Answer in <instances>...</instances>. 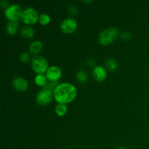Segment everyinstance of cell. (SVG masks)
I'll return each mask as SVG.
<instances>
[{
	"label": "cell",
	"instance_id": "obj_1",
	"mask_svg": "<svg viewBox=\"0 0 149 149\" xmlns=\"http://www.w3.org/2000/svg\"><path fill=\"white\" fill-rule=\"evenodd\" d=\"M53 94L56 101L65 104L75 98L77 96V89L70 83H62L55 87Z\"/></svg>",
	"mask_w": 149,
	"mask_h": 149
},
{
	"label": "cell",
	"instance_id": "obj_25",
	"mask_svg": "<svg viewBox=\"0 0 149 149\" xmlns=\"http://www.w3.org/2000/svg\"><path fill=\"white\" fill-rule=\"evenodd\" d=\"M85 1V2H91L92 1Z\"/></svg>",
	"mask_w": 149,
	"mask_h": 149
},
{
	"label": "cell",
	"instance_id": "obj_16",
	"mask_svg": "<svg viewBox=\"0 0 149 149\" xmlns=\"http://www.w3.org/2000/svg\"><path fill=\"white\" fill-rule=\"evenodd\" d=\"M47 77L42 75V74H38L35 77V82L39 86H44L47 84Z\"/></svg>",
	"mask_w": 149,
	"mask_h": 149
},
{
	"label": "cell",
	"instance_id": "obj_10",
	"mask_svg": "<svg viewBox=\"0 0 149 149\" xmlns=\"http://www.w3.org/2000/svg\"><path fill=\"white\" fill-rule=\"evenodd\" d=\"M94 78L99 81H102L106 78V71L103 67L97 65L94 68L93 71Z\"/></svg>",
	"mask_w": 149,
	"mask_h": 149
},
{
	"label": "cell",
	"instance_id": "obj_24",
	"mask_svg": "<svg viewBox=\"0 0 149 149\" xmlns=\"http://www.w3.org/2000/svg\"><path fill=\"white\" fill-rule=\"evenodd\" d=\"M118 149H126V148H125V147H122H122H119V148H118Z\"/></svg>",
	"mask_w": 149,
	"mask_h": 149
},
{
	"label": "cell",
	"instance_id": "obj_6",
	"mask_svg": "<svg viewBox=\"0 0 149 149\" xmlns=\"http://www.w3.org/2000/svg\"><path fill=\"white\" fill-rule=\"evenodd\" d=\"M36 102L41 106H45L50 103L52 100V94L51 90L45 89L38 93L36 97Z\"/></svg>",
	"mask_w": 149,
	"mask_h": 149
},
{
	"label": "cell",
	"instance_id": "obj_15",
	"mask_svg": "<svg viewBox=\"0 0 149 149\" xmlns=\"http://www.w3.org/2000/svg\"><path fill=\"white\" fill-rule=\"evenodd\" d=\"M67 111V106L65 104H63V103H59L58 105H57L56 107H55V112H56L57 114L60 116H62L66 113Z\"/></svg>",
	"mask_w": 149,
	"mask_h": 149
},
{
	"label": "cell",
	"instance_id": "obj_8",
	"mask_svg": "<svg viewBox=\"0 0 149 149\" xmlns=\"http://www.w3.org/2000/svg\"><path fill=\"white\" fill-rule=\"evenodd\" d=\"M12 83L14 88L19 91H25L27 90L29 87L27 80L21 77H15L13 79Z\"/></svg>",
	"mask_w": 149,
	"mask_h": 149
},
{
	"label": "cell",
	"instance_id": "obj_23",
	"mask_svg": "<svg viewBox=\"0 0 149 149\" xmlns=\"http://www.w3.org/2000/svg\"><path fill=\"white\" fill-rule=\"evenodd\" d=\"M87 63H88L90 65H94L95 63V61L93 59H92V58H90V59L87 61Z\"/></svg>",
	"mask_w": 149,
	"mask_h": 149
},
{
	"label": "cell",
	"instance_id": "obj_14",
	"mask_svg": "<svg viewBox=\"0 0 149 149\" xmlns=\"http://www.w3.org/2000/svg\"><path fill=\"white\" fill-rule=\"evenodd\" d=\"M106 66H107V68H109L110 71H113L117 68L118 64H117V62H116V61L114 59V58H108V59L106 60Z\"/></svg>",
	"mask_w": 149,
	"mask_h": 149
},
{
	"label": "cell",
	"instance_id": "obj_18",
	"mask_svg": "<svg viewBox=\"0 0 149 149\" xmlns=\"http://www.w3.org/2000/svg\"><path fill=\"white\" fill-rule=\"evenodd\" d=\"M39 23L42 25H46L50 21V17L47 13H42L39 16Z\"/></svg>",
	"mask_w": 149,
	"mask_h": 149
},
{
	"label": "cell",
	"instance_id": "obj_2",
	"mask_svg": "<svg viewBox=\"0 0 149 149\" xmlns=\"http://www.w3.org/2000/svg\"><path fill=\"white\" fill-rule=\"evenodd\" d=\"M119 31L115 27H109L103 30L99 36V42L102 45H109L113 42L117 38Z\"/></svg>",
	"mask_w": 149,
	"mask_h": 149
},
{
	"label": "cell",
	"instance_id": "obj_20",
	"mask_svg": "<svg viewBox=\"0 0 149 149\" xmlns=\"http://www.w3.org/2000/svg\"><path fill=\"white\" fill-rule=\"evenodd\" d=\"M121 37H122V39H124L125 41H128L131 39V34L130 32L125 31L122 33Z\"/></svg>",
	"mask_w": 149,
	"mask_h": 149
},
{
	"label": "cell",
	"instance_id": "obj_7",
	"mask_svg": "<svg viewBox=\"0 0 149 149\" xmlns=\"http://www.w3.org/2000/svg\"><path fill=\"white\" fill-rule=\"evenodd\" d=\"M61 28L62 31L65 33H72L77 29V22L74 18L68 17L63 20L61 23Z\"/></svg>",
	"mask_w": 149,
	"mask_h": 149
},
{
	"label": "cell",
	"instance_id": "obj_17",
	"mask_svg": "<svg viewBox=\"0 0 149 149\" xmlns=\"http://www.w3.org/2000/svg\"><path fill=\"white\" fill-rule=\"evenodd\" d=\"M77 79L80 82H85L88 79L87 73L83 70H79L77 74Z\"/></svg>",
	"mask_w": 149,
	"mask_h": 149
},
{
	"label": "cell",
	"instance_id": "obj_12",
	"mask_svg": "<svg viewBox=\"0 0 149 149\" xmlns=\"http://www.w3.org/2000/svg\"><path fill=\"white\" fill-rule=\"evenodd\" d=\"M17 27H18V23L17 21H14V20H10L7 25V31L10 34H15L17 31Z\"/></svg>",
	"mask_w": 149,
	"mask_h": 149
},
{
	"label": "cell",
	"instance_id": "obj_13",
	"mask_svg": "<svg viewBox=\"0 0 149 149\" xmlns=\"http://www.w3.org/2000/svg\"><path fill=\"white\" fill-rule=\"evenodd\" d=\"M20 32H21V34L24 37L29 38V39L33 37V33H34L33 29L31 27H30V26H25V27L22 28Z\"/></svg>",
	"mask_w": 149,
	"mask_h": 149
},
{
	"label": "cell",
	"instance_id": "obj_5",
	"mask_svg": "<svg viewBox=\"0 0 149 149\" xmlns=\"http://www.w3.org/2000/svg\"><path fill=\"white\" fill-rule=\"evenodd\" d=\"M23 11L21 7L17 4H12L9 6L5 10V15L10 19V20L17 21L20 18H21Z\"/></svg>",
	"mask_w": 149,
	"mask_h": 149
},
{
	"label": "cell",
	"instance_id": "obj_21",
	"mask_svg": "<svg viewBox=\"0 0 149 149\" xmlns=\"http://www.w3.org/2000/svg\"><path fill=\"white\" fill-rule=\"evenodd\" d=\"M1 7H6L7 8V5H8V1H1Z\"/></svg>",
	"mask_w": 149,
	"mask_h": 149
},
{
	"label": "cell",
	"instance_id": "obj_4",
	"mask_svg": "<svg viewBox=\"0 0 149 149\" xmlns=\"http://www.w3.org/2000/svg\"><path fill=\"white\" fill-rule=\"evenodd\" d=\"M31 65L33 71L36 73H39V74H42V73L45 72L46 70L47 71V61L45 58L42 56L34 57L32 60Z\"/></svg>",
	"mask_w": 149,
	"mask_h": 149
},
{
	"label": "cell",
	"instance_id": "obj_9",
	"mask_svg": "<svg viewBox=\"0 0 149 149\" xmlns=\"http://www.w3.org/2000/svg\"><path fill=\"white\" fill-rule=\"evenodd\" d=\"M62 74L61 69L58 66H51L47 69L46 73L47 78L51 81H56Z\"/></svg>",
	"mask_w": 149,
	"mask_h": 149
},
{
	"label": "cell",
	"instance_id": "obj_22",
	"mask_svg": "<svg viewBox=\"0 0 149 149\" xmlns=\"http://www.w3.org/2000/svg\"><path fill=\"white\" fill-rule=\"evenodd\" d=\"M70 10H71L73 13H77V7H75V6H71V7H70Z\"/></svg>",
	"mask_w": 149,
	"mask_h": 149
},
{
	"label": "cell",
	"instance_id": "obj_3",
	"mask_svg": "<svg viewBox=\"0 0 149 149\" xmlns=\"http://www.w3.org/2000/svg\"><path fill=\"white\" fill-rule=\"evenodd\" d=\"M21 18L23 21L26 24H33L39 19V15L34 8L29 7H26L23 11Z\"/></svg>",
	"mask_w": 149,
	"mask_h": 149
},
{
	"label": "cell",
	"instance_id": "obj_11",
	"mask_svg": "<svg viewBox=\"0 0 149 149\" xmlns=\"http://www.w3.org/2000/svg\"><path fill=\"white\" fill-rule=\"evenodd\" d=\"M42 49V43L40 41H34L31 43L29 49L32 53H39Z\"/></svg>",
	"mask_w": 149,
	"mask_h": 149
},
{
	"label": "cell",
	"instance_id": "obj_19",
	"mask_svg": "<svg viewBox=\"0 0 149 149\" xmlns=\"http://www.w3.org/2000/svg\"><path fill=\"white\" fill-rule=\"evenodd\" d=\"M20 58L22 62L27 63L29 62V59H30V55L27 52H22L20 55Z\"/></svg>",
	"mask_w": 149,
	"mask_h": 149
}]
</instances>
